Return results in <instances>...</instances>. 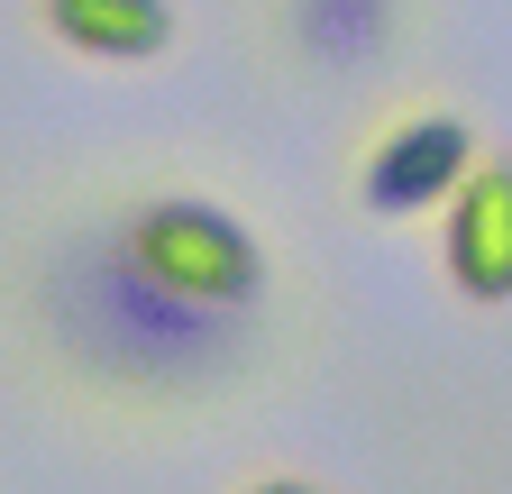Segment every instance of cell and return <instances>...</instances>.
I'll return each mask as SVG.
<instances>
[{"instance_id":"6da1fadb","label":"cell","mask_w":512,"mask_h":494,"mask_svg":"<svg viewBox=\"0 0 512 494\" xmlns=\"http://www.w3.org/2000/svg\"><path fill=\"white\" fill-rule=\"evenodd\" d=\"M119 266L138 275L147 293L183 302V312H211V321H247L256 293H266V247H256V229L202 193H156L138 202L119 229Z\"/></svg>"},{"instance_id":"3957f363","label":"cell","mask_w":512,"mask_h":494,"mask_svg":"<svg viewBox=\"0 0 512 494\" xmlns=\"http://www.w3.org/2000/svg\"><path fill=\"white\" fill-rule=\"evenodd\" d=\"M439 266L467 302H512V165H476L448 193Z\"/></svg>"},{"instance_id":"277c9868","label":"cell","mask_w":512,"mask_h":494,"mask_svg":"<svg viewBox=\"0 0 512 494\" xmlns=\"http://www.w3.org/2000/svg\"><path fill=\"white\" fill-rule=\"evenodd\" d=\"M55 46L101 55V65H138V55L174 46V0H37Z\"/></svg>"},{"instance_id":"5b68a950","label":"cell","mask_w":512,"mask_h":494,"mask_svg":"<svg viewBox=\"0 0 512 494\" xmlns=\"http://www.w3.org/2000/svg\"><path fill=\"white\" fill-rule=\"evenodd\" d=\"M247 494H320V485H302V476H275V485H247Z\"/></svg>"},{"instance_id":"7a4b0ae2","label":"cell","mask_w":512,"mask_h":494,"mask_svg":"<svg viewBox=\"0 0 512 494\" xmlns=\"http://www.w3.org/2000/svg\"><path fill=\"white\" fill-rule=\"evenodd\" d=\"M467 174H476V129H467V119H448V110H421V119H403V129L375 138L357 193H366V211H384V220H412V211L448 202Z\"/></svg>"}]
</instances>
